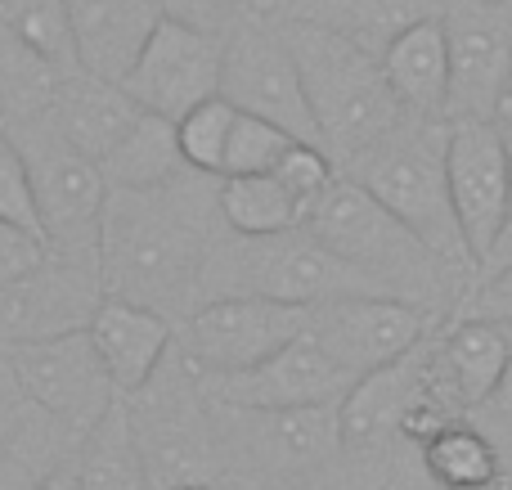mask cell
<instances>
[{
	"label": "cell",
	"mask_w": 512,
	"mask_h": 490,
	"mask_svg": "<svg viewBox=\"0 0 512 490\" xmlns=\"http://www.w3.org/2000/svg\"><path fill=\"white\" fill-rule=\"evenodd\" d=\"M203 171H180L158 189H108L99 216V275L104 293L131 297L167 315L203 288L216 248V189H198Z\"/></svg>",
	"instance_id": "1"
},
{
	"label": "cell",
	"mask_w": 512,
	"mask_h": 490,
	"mask_svg": "<svg viewBox=\"0 0 512 490\" xmlns=\"http://www.w3.org/2000/svg\"><path fill=\"white\" fill-rule=\"evenodd\" d=\"M279 36L301 72V90H306V104L315 113L319 144L337 167L355 162L369 144H378L382 135H391L405 122V108L391 95L378 54L360 50L342 32L310 23L301 14L279 23Z\"/></svg>",
	"instance_id": "2"
},
{
	"label": "cell",
	"mask_w": 512,
	"mask_h": 490,
	"mask_svg": "<svg viewBox=\"0 0 512 490\" xmlns=\"http://www.w3.org/2000/svg\"><path fill=\"white\" fill-rule=\"evenodd\" d=\"M346 176L369 189L441 266H472L445 180V122L405 117L391 135L346 162Z\"/></svg>",
	"instance_id": "3"
},
{
	"label": "cell",
	"mask_w": 512,
	"mask_h": 490,
	"mask_svg": "<svg viewBox=\"0 0 512 490\" xmlns=\"http://www.w3.org/2000/svg\"><path fill=\"white\" fill-rule=\"evenodd\" d=\"M225 293H252L274 297V302H301L315 306L328 297L346 293H373L337 252H328L306 225H292L279 234H234L216 239L212 257L203 266V288L198 302Z\"/></svg>",
	"instance_id": "4"
},
{
	"label": "cell",
	"mask_w": 512,
	"mask_h": 490,
	"mask_svg": "<svg viewBox=\"0 0 512 490\" xmlns=\"http://www.w3.org/2000/svg\"><path fill=\"white\" fill-rule=\"evenodd\" d=\"M301 225H306L328 252H337L373 293H391V297H405V302H418V293L432 288V270L441 266V261H436L369 189L355 185L351 176H337L333 185L310 203Z\"/></svg>",
	"instance_id": "5"
},
{
	"label": "cell",
	"mask_w": 512,
	"mask_h": 490,
	"mask_svg": "<svg viewBox=\"0 0 512 490\" xmlns=\"http://www.w3.org/2000/svg\"><path fill=\"white\" fill-rule=\"evenodd\" d=\"M5 135L18 144V153H23L45 248H95L99 216H104V198H108L99 162L86 158V153L50 122V113L23 117V122H5Z\"/></svg>",
	"instance_id": "6"
},
{
	"label": "cell",
	"mask_w": 512,
	"mask_h": 490,
	"mask_svg": "<svg viewBox=\"0 0 512 490\" xmlns=\"http://www.w3.org/2000/svg\"><path fill=\"white\" fill-rule=\"evenodd\" d=\"M450 90L445 122H499L512 95V0H441Z\"/></svg>",
	"instance_id": "7"
},
{
	"label": "cell",
	"mask_w": 512,
	"mask_h": 490,
	"mask_svg": "<svg viewBox=\"0 0 512 490\" xmlns=\"http://www.w3.org/2000/svg\"><path fill=\"white\" fill-rule=\"evenodd\" d=\"M0 356L14 369L18 387H23L77 446L99 428V419H104L117 401V387H113V378H108L104 360H99L86 329H72V333L41 338V342H23V347H9V351H0Z\"/></svg>",
	"instance_id": "8"
},
{
	"label": "cell",
	"mask_w": 512,
	"mask_h": 490,
	"mask_svg": "<svg viewBox=\"0 0 512 490\" xmlns=\"http://www.w3.org/2000/svg\"><path fill=\"white\" fill-rule=\"evenodd\" d=\"M221 95L239 113H256L265 122L283 126L292 140L319 144V126L306 104V90H301V72L292 63L288 45H283L279 27L256 23L248 14H239L225 27L221 32Z\"/></svg>",
	"instance_id": "9"
},
{
	"label": "cell",
	"mask_w": 512,
	"mask_h": 490,
	"mask_svg": "<svg viewBox=\"0 0 512 490\" xmlns=\"http://www.w3.org/2000/svg\"><path fill=\"white\" fill-rule=\"evenodd\" d=\"M99 297V248H45L27 275L0 288V351L86 329Z\"/></svg>",
	"instance_id": "10"
},
{
	"label": "cell",
	"mask_w": 512,
	"mask_h": 490,
	"mask_svg": "<svg viewBox=\"0 0 512 490\" xmlns=\"http://www.w3.org/2000/svg\"><path fill=\"white\" fill-rule=\"evenodd\" d=\"M306 324L310 306L301 302H274V297L252 293L207 297L185 320V356L212 378L243 374L274 356L283 342H292Z\"/></svg>",
	"instance_id": "11"
},
{
	"label": "cell",
	"mask_w": 512,
	"mask_h": 490,
	"mask_svg": "<svg viewBox=\"0 0 512 490\" xmlns=\"http://www.w3.org/2000/svg\"><path fill=\"white\" fill-rule=\"evenodd\" d=\"M445 180L468 257L481 266L512 212V176L499 122H445Z\"/></svg>",
	"instance_id": "12"
},
{
	"label": "cell",
	"mask_w": 512,
	"mask_h": 490,
	"mask_svg": "<svg viewBox=\"0 0 512 490\" xmlns=\"http://www.w3.org/2000/svg\"><path fill=\"white\" fill-rule=\"evenodd\" d=\"M122 86L144 113L176 122L194 104L221 95V32H203L180 18H158Z\"/></svg>",
	"instance_id": "13"
},
{
	"label": "cell",
	"mask_w": 512,
	"mask_h": 490,
	"mask_svg": "<svg viewBox=\"0 0 512 490\" xmlns=\"http://www.w3.org/2000/svg\"><path fill=\"white\" fill-rule=\"evenodd\" d=\"M351 383H355V374L306 324L297 338L283 342L261 365L243 369V374H225L216 383V396L230 410L279 414V410H306V405H337Z\"/></svg>",
	"instance_id": "14"
},
{
	"label": "cell",
	"mask_w": 512,
	"mask_h": 490,
	"mask_svg": "<svg viewBox=\"0 0 512 490\" xmlns=\"http://www.w3.org/2000/svg\"><path fill=\"white\" fill-rule=\"evenodd\" d=\"M310 329L360 378L414 351L427 338V315L391 293H346L310 306Z\"/></svg>",
	"instance_id": "15"
},
{
	"label": "cell",
	"mask_w": 512,
	"mask_h": 490,
	"mask_svg": "<svg viewBox=\"0 0 512 490\" xmlns=\"http://www.w3.org/2000/svg\"><path fill=\"white\" fill-rule=\"evenodd\" d=\"M90 342H95L99 360H104L108 378H113L117 396H135L158 378L162 360L171 351V315L153 311L131 297L104 293L86 324Z\"/></svg>",
	"instance_id": "16"
},
{
	"label": "cell",
	"mask_w": 512,
	"mask_h": 490,
	"mask_svg": "<svg viewBox=\"0 0 512 490\" xmlns=\"http://www.w3.org/2000/svg\"><path fill=\"white\" fill-rule=\"evenodd\" d=\"M77 450V441L18 387L14 369L0 356V490H32Z\"/></svg>",
	"instance_id": "17"
},
{
	"label": "cell",
	"mask_w": 512,
	"mask_h": 490,
	"mask_svg": "<svg viewBox=\"0 0 512 490\" xmlns=\"http://www.w3.org/2000/svg\"><path fill=\"white\" fill-rule=\"evenodd\" d=\"M423 369H427V338L414 351L396 356L391 365H378L360 374L346 396L337 401V428L346 446H364L387 432H400L414 405H423Z\"/></svg>",
	"instance_id": "18"
},
{
	"label": "cell",
	"mask_w": 512,
	"mask_h": 490,
	"mask_svg": "<svg viewBox=\"0 0 512 490\" xmlns=\"http://www.w3.org/2000/svg\"><path fill=\"white\" fill-rule=\"evenodd\" d=\"M382 77H387L396 104L405 117L423 122H445V90H450V54H445V27L441 14H423L396 32L378 54Z\"/></svg>",
	"instance_id": "19"
},
{
	"label": "cell",
	"mask_w": 512,
	"mask_h": 490,
	"mask_svg": "<svg viewBox=\"0 0 512 490\" xmlns=\"http://www.w3.org/2000/svg\"><path fill=\"white\" fill-rule=\"evenodd\" d=\"M68 14L81 68L108 81H122L131 72L162 18L153 0H68Z\"/></svg>",
	"instance_id": "20"
},
{
	"label": "cell",
	"mask_w": 512,
	"mask_h": 490,
	"mask_svg": "<svg viewBox=\"0 0 512 490\" xmlns=\"http://www.w3.org/2000/svg\"><path fill=\"white\" fill-rule=\"evenodd\" d=\"M140 113L144 108L126 95L122 81L95 77V72H86V68L63 72L59 90H54V99H50V122L95 162L131 131Z\"/></svg>",
	"instance_id": "21"
},
{
	"label": "cell",
	"mask_w": 512,
	"mask_h": 490,
	"mask_svg": "<svg viewBox=\"0 0 512 490\" xmlns=\"http://www.w3.org/2000/svg\"><path fill=\"white\" fill-rule=\"evenodd\" d=\"M508 356H512V342L504 333V324L495 320H463L436 342V360H441L445 378L454 383V392L463 396L468 410H477L495 383L504 378L508 369Z\"/></svg>",
	"instance_id": "22"
},
{
	"label": "cell",
	"mask_w": 512,
	"mask_h": 490,
	"mask_svg": "<svg viewBox=\"0 0 512 490\" xmlns=\"http://www.w3.org/2000/svg\"><path fill=\"white\" fill-rule=\"evenodd\" d=\"M108 189H158L167 180H176L185 167L176 144V122L158 113H140L135 126L99 158Z\"/></svg>",
	"instance_id": "23"
},
{
	"label": "cell",
	"mask_w": 512,
	"mask_h": 490,
	"mask_svg": "<svg viewBox=\"0 0 512 490\" xmlns=\"http://www.w3.org/2000/svg\"><path fill=\"white\" fill-rule=\"evenodd\" d=\"M423 468L445 490H490L499 482V446L477 423L450 419L423 437Z\"/></svg>",
	"instance_id": "24"
},
{
	"label": "cell",
	"mask_w": 512,
	"mask_h": 490,
	"mask_svg": "<svg viewBox=\"0 0 512 490\" xmlns=\"http://www.w3.org/2000/svg\"><path fill=\"white\" fill-rule=\"evenodd\" d=\"M77 468H81V490H153L126 405L113 401V410L99 419V428L81 441Z\"/></svg>",
	"instance_id": "25"
},
{
	"label": "cell",
	"mask_w": 512,
	"mask_h": 490,
	"mask_svg": "<svg viewBox=\"0 0 512 490\" xmlns=\"http://www.w3.org/2000/svg\"><path fill=\"white\" fill-rule=\"evenodd\" d=\"M432 0H297V14L310 23H324L355 41L360 50L382 54V45L423 14H432Z\"/></svg>",
	"instance_id": "26"
},
{
	"label": "cell",
	"mask_w": 512,
	"mask_h": 490,
	"mask_svg": "<svg viewBox=\"0 0 512 490\" xmlns=\"http://www.w3.org/2000/svg\"><path fill=\"white\" fill-rule=\"evenodd\" d=\"M216 212H221L225 230L230 234H279L301 225V203L270 176V171H256V176H221L216 185Z\"/></svg>",
	"instance_id": "27"
},
{
	"label": "cell",
	"mask_w": 512,
	"mask_h": 490,
	"mask_svg": "<svg viewBox=\"0 0 512 490\" xmlns=\"http://www.w3.org/2000/svg\"><path fill=\"white\" fill-rule=\"evenodd\" d=\"M0 32L41 54L59 72H77V36H72L68 0H0Z\"/></svg>",
	"instance_id": "28"
},
{
	"label": "cell",
	"mask_w": 512,
	"mask_h": 490,
	"mask_svg": "<svg viewBox=\"0 0 512 490\" xmlns=\"http://www.w3.org/2000/svg\"><path fill=\"white\" fill-rule=\"evenodd\" d=\"M239 108L225 95H212L203 104H194L189 113L176 117V144L180 158H185L189 171H203V176H221L225 162V140H230V126Z\"/></svg>",
	"instance_id": "29"
},
{
	"label": "cell",
	"mask_w": 512,
	"mask_h": 490,
	"mask_svg": "<svg viewBox=\"0 0 512 490\" xmlns=\"http://www.w3.org/2000/svg\"><path fill=\"white\" fill-rule=\"evenodd\" d=\"M292 135L283 126L265 122L256 113H234L230 140H225L221 176H256V171H274V162L292 149Z\"/></svg>",
	"instance_id": "30"
},
{
	"label": "cell",
	"mask_w": 512,
	"mask_h": 490,
	"mask_svg": "<svg viewBox=\"0 0 512 490\" xmlns=\"http://www.w3.org/2000/svg\"><path fill=\"white\" fill-rule=\"evenodd\" d=\"M270 176L279 180V185L288 189L292 198H297V203H301V216H306L310 203H315V198L337 180V162L328 158V149H319V144L297 140L279 162H274Z\"/></svg>",
	"instance_id": "31"
},
{
	"label": "cell",
	"mask_w": 512,
	"mask_h": 490,
	"mask_svg": "<svg viewBox=\"0 0 512 490\" xmlns=\"http://www.w3.org/2000/svg\"><path fill=\"white\" fill-rule=\"evenodd\" d=\"M0 221L41 234L36 203H32V180H27L23 153H18V144L5 135V126H0Z\"/></svg>",
	"instance_id": "32"
},
{
	"label": "cell",
	"mask_w": 512,
	"mask_h": 490,
	"mask_svg": "<svg viewBox=\"0 0 512 490\" xmlns=\"http://www.w3.org/2000/svg\"><path fill=\"white\" fill-rule=\"evenodd\" d=\"M162 18H180L203 32H225L243 14V0H153Z\"/></svg>",
	"instance_id": "33"
},
{
	"label": "cell",
	"mask_w": 512,
	"mask_h": 490,
	"mask_svg": "<svg viewBox=\"0 0 512 490\" xmlns=\"http://www.w3.org/2000/svg\"><path fill=\"white\" fill-rule=\"evenodd\" d=\"M41 257H45V239H41V234L23 230V225L0 221V288L14 284L18 275H27V270H32Z\"/></svg>",
	"instance_id": "34"
},
{
	"label": "cell",
	"mask_w": 512,
	"mask_h": 490,
	"mask_svg": "<svg viewBox=\"0 0 512 490\" xmlns=\"http://www.w3.org/2000/svg\"><path fill=\"white\" fill-rule=\"evenodd\" d=\"M477 315L481 320H495V324H512V261L499 270H490L486 284H481V297H477Z\"/></svg>",
	"instance_id": "35"
},
{
	"label": "cell",
	"mask_w": 512,
	"mask_h": 490,
	"mask_svg": "<svg viewBox=\"0 0 512 490\" xmlns=\"http://www.w3.org/2000/svg\"><path fill=\"white\" fill-rule=\"evenodd\" d=\"M481 410H490V423H495L504 437H512V356H508V369L504 378L495 383V392L481 401Z\"/></svg>",
	"instance_id": "36"
},
{
	"label": "cell",
	"mask_w": 512,
	"mask_h": 490,
	"mask_svg": "<svg viewBox=\"0 0 512 490\" xmlns=\"http://www.w3.org/2000/svg\"><path fill=\"white\" fill-rule=\"evenodd\" d=\"M32 490H81V468H77V455L63 459V464H54L50 473L41 477Z\"/></svg>",
	"instance_id": "37"
},
{
	"label": "cell",
	"mask_w": 512,
	"mask_h": 490,
	"mask_svg": "<svg viewBox=\"0 0 512 490\" xmlns=\"http://www.w3.org/2000/svg\"><path fill=\"white\" fill-rule=\"evenodd\" d=\"M499 140H504V158H508V176H512V113L499 117Z\"/></svg>",
	"instance_id": "38"
},
{
	"label": "cell",
	"mask_w": 512,
	"mask_h": 490,
	"mask_svg": "<svg viewBox=\"0 0 512 490\" xmlns=\"http://www.w3.org/2000/svg\"><path fill=\"white\" fill-rule=\"evenodd\" d=\"M162 490H216V486H203V482H176V486H162Z\"/></svg>",
	"instance_id": "39"
},
{
	"label": "cell",
	"mask_w": 512,
	"mask_h": 490,
	"mask_svg": "<svg viewBox=\"0 0 512 490\" xmlns=\"http://www.w3.org/2000/svg\"><path fill=\"white\" fill-rule=\"evenodd\" d=\"M508 113H512V95H508Z\"/></svg>",
	"instance_id": "40"
},
{
	"label": "cell",
	"mask_w": 512,
	"mask_h": 490,
	"mask_svg": "<svg viewBox=\"0 0 512 490\" xmlns=\"http://www.w3.org/2000/svg\"><path fill=\"white\" fill-rule=\"evenodd\" d=\"M292 5H297V0H292Z\"/></svg>",
	"instance_id": "41"
}]
</instances>
